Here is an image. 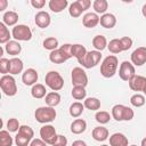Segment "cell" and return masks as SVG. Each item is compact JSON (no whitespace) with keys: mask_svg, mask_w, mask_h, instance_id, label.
Listing matches in <instances>:
<instances>
[{"mask_svg":"<svg viewBox=\"0 0 146 146\" xmlns=\"http://www.w3.org/2000/svg\"><path fill=\"white\" fill-rule=\"evenodd\" d=\"M68 5L67 0H50L48 6L52 13H62Z\"/></svg>","mask_w":146,"mask_h":146,"instance_id":"cb8c5ba5","label":"cell"},{"mask_svg":"<svg viewBox=\"0 0 146 146\" xmlns=\"http://www.w3.org/2000/svg\"><path fill=\"white\" fill-rule=\"evenodd\" d=\"M100 146H110V145H106V144H104V145H100Z\"/></svg>","mask_w":146,"mask_h":146,"instance_id":"6f0895ef","label":"cell"},{"mask_svg":"<svg viewBox=\"0 0 146 146\" xmlns=\"http://www.w3.org/2000/svg\"><path fill=\"white\" fill-rule=\"evenodd\" d=\"M83 11H84V10H83L82 7L80 6L79 1H74V2H72V3L70 5V7H68V14H70V16H72L73 18L80 17L81 14H82Z\"/></svg>","mask_w":146,"mask_h":146,"instance_id":"1f68e13d","label":"cell"},{"mask_svg":"<svg viewBox=\"0 0 146 146\" xmlns=\"http://www.w3.org/2000/svg\"><path fill=\"white\" fill-rule=\"evenodd\" d=\"M83 105L86 108H88L90 111H97L100 108V100L96 97H88L84 99Z\"/></svg>","mask_w":146,"mask_h":146,"instance_id":"f546056e","label":"cell"},{"mask_svg":"<svg viewBox=\"0 0 146 146\" xmlns=\"http://www.w3.org/2000/svg\"><path fill=\"white\" fill-rule=\"evenodd\" d=\"M40 137L41 139L48 144V145H54V143L56 141L58 135L56 132V129L54 125L51 124H44L40 128Z\"/></svg>","mask_w":146,"mask_h":146,"instance_id":"ba28073f","label":"cell"},{"mask_svg":"<svg viewBox=\"0 0 146 146\" xmlns=\"http://www.w3.org/2000/svg\"><path fill=\"white\" fill-rule=\"evenodd\" d=\"M49 60L51 62V63H54V64H63V63H65L67 59H66V57L63 55V52L59 50V48L58 49H56V50H52V51H50V54H49Z\"/></svg>","mask_w":146,"mask_h":146,"instance_id":"f1b7e54d","label":"cell"},{"mask_svg":"<svg viewBox=\"0 0 146 146\" xmlns=\"http://www.w3.org/2000/svg\"><path fill=\"white\" fill-rule=\"evenodd\" d=\"M18 22V14L13 10H8L2 16V23L7 26H16Z\"/></svg>","mask_w":146,"mask_h":146,"instance_id":"7402d4cb","label":"cell"},{"mask_svg":"<svg viewBox=\"0 0 146 146\" xmlns=\"http://www.w3.org/2000/svg\"><path fill=\"white\" fill-rule=\"evenodd\" d=\"M5 50H6V52H7L8 55H11V56L16 57L17 55L21 54V51H22V46H21V43H19L18 41H16V40H10L9 42L6 43Z\"/></svg>","mask_w":146,"mask_h":146,"instance_id":"ffe728a7","label":"cell"},{"mask_svg":"<svg viewBox=\"0 0 146 146\" xmlns=\"http://www.w3.org/2000/svg\"><path fill=\"white\" fill-rule=\"evenodd\" d=\"M108 130H107V128H105V127H96V128H94V130H92V132H91V136H92V138L95 139V140H97V141H105L107 138H108Z\"/></svg>","mask_w":146,"mask_h":146,"instance_id":"44dd1931","label":"cell"},{"mask_svg":"<svg viewBox=\"0 0 146 146\" xmlns=\"http://www.w3.org/2000/svg\"><path fill=\"white\" fill-rule=\"evenodd\" d=\"M143 92H144V95L146 96V87H145V89H144V91H143Z\"/></svg>","mask_w":146,"mask_h":146,"instance_id":"9f6ffc18","label":"cell"},{"mask_svg":"<svg viewBox=\"0 0 146 146\" xmlns=\"http://www.w3.org/2000/svg\"><path fill=\"white\" fill-rule=\"evenodd\" d=\"M72 146H87V144H86V141L78 139V140H74L72 143Z\"/></svg>","mask_w":146,"mask_h":146,"instance_id":"f907efd6","label":"cell"},{"mask_svg":"<svg viewBox=\"0 0 146 146\" xmlns=\"http://www.w3.org/2000/svg\"><path fill=\"white\" fill-rule=\"evenodd\" d=\"M24 67L23 60L18 57H13L9 59V74L10 75H16L18 73H22Z\"/></svg>","mask_w":146,"mask_h":146,"instance_id":"e0dca14e","label":"cell"},{"mask_svg":"<svg viewBox=\"0 0 146 146\" xmlns=\"http://www.w3.org/2000/svg\"><path fill=\"white\" fill-rule=\"evenodd\" d=\"M10 38H13L11 33L9 32L7 25H5L2 22L0 23V43H7L10 41Z\"/></svg>","mask_w":146,"mask_h":146,"instance_id":"d6a6232c","label":"cell"},{"mask_svg":"<svg viewBox=\"0 0 146 146\" xmlns=\"http://www.w3.org/2000/svg\"><path fill=\"white\" fill-rule=\"evenodd\" d=\"M71 132L74 135H80L86 131L87 129V122L83 119H75L71 123Z\"/></svg>","mask_w":146,"mask_h":146,"instance_id":"603a6c76","label":"cell"},{"mask_svg":"<svg viewBox=\"0 0 146 146\" xmlns=\"http://www.w3.org/2000/svg\"><path fill=\"white\" fill-rule=\"evenodd\" d=\"M95 119H96V121H97L98 123H100V124H106V123L110 122L111 115H110V113L106 112V111H98V112L95 114Z\"/></svg>","mask_w":146,"mask_h":146,"instance_id":"f35d334b","label":"cell"},{"mask_svg":"<svg viewBox=\"0 0 146 146\" xmlns=\"http://www.w3.org/2000/svg\"><path fill=\"white\" fill-rule=\"evenodd\" d=\"M14 143L13 137L9 135V131L1 130L0 131V146H11Z\"/></svg>","mask_w":146,"mask_h":146,"instance_id":"8d00e7d4","label":"cell"},{"mask_svg":"<svg viewBox=\"0 0 146 146\" xmlns=\"http://www.w3.org/2000/svg\"><path fill=\"white\" fill-rule=\"evenodd\" d=\"M71 95L74 99L76 100H82L86 98L87 96V91H86V88L84 87H73L72 88V91H71Z\"/></svg>","mask_w":146,"mask_h":146,"instance_id":"d590c367","label":"cell"},{"mask_svg":"<svg viewBox=\"0 0 146 146\" xmlns=\"http://www.w3.org/2000/svg\"><path fill=\"white\" fill-rule=\"evenodd\" d=\"M136 75V71H135V66L131 62L124 60L120 64V68H119V76L121 80L129 82V80H131L133 76Z\"/></svg>","mask_w":146,"mask_h":146,"instance_id":"9c48e42d","label":"cell"},{"mask_svg":"<svg viewBox=\"0 0 146 146\" xmlns=\"http://www.w3.org/2000/svg\"><path fill=\"white\" fill-rule=\"evenodd\" d=\"M66 145H67V138L63 135H58V137L52 146H66Z\"/></svg>","mask_w":146,"mask_h":146,"instance_id":"bcb514c9","label":"cell"},{"mask_svg":"<svg viewBox=\"0 0 146 146\" xmlns=\"http://www.w3.org/2000/svg\"><path fill=\"white\" fill-rule=\"evenodd\" d=\"M2 54H3V48L0 47V56H2Z\"/></svg>","mask_w":146,"mask_h":146,"instance_id":"11a10c76","label":"cell"},{"mask_svg":"<svg viewBox=\"0 0 146 146\" xmlns=\"http://www.w3.org/2000/svg\"><path fill=\"white\" fill-rule=\"evenodd\" d=\"M128 138L121 132H115L110 136V146H128Z\"/></svg>","mask_w":146,"mask_h":146,"instance_id":"ac0fdd59","label":"cell"},{"mask_svg":"<svg viewBox=\"0 0 146 146\" xmlns=\"http://www.w3.org/2000/svg\"><path fill=\"white\" fill-rule=\"evenodd\" d=\"M99 19H100V17L98 16V14H96V13H87L82 17V24H83L84 27L92 29V27H95V26H97L99 24Z\"/></svg>","mask_w":146,"mask_h":146,"instance_id":"9a60e30c","label":"cell"},{"mask_svg":"<svg viewBox=\"0 0 146 146\" xmlns=\"http://www.w3.org/2000/svg\"><path fill=\"white\" fill-rule=\"evenodd\" d=\"M31 6L35 9H42L43 6L46 5V1L44 0H31Z\"/></svg>","mask_w":146,"mask_h":146,"instance_id":"7dc6e473","label":"cell"},{"mask_svg":"<svg viewBox=\"0 0 146 146\" xmlns=\"http://www.w3.org/2000/svg\"><path fill=\"white\" fill-rule=\"evenodd\" d=\"M117 65H119L117 57L115 55H108L107 57L104 58V60L100 64V74L106 79L114 76L116 73Z\"/></svg>","mask_w":146,"mask_h":146,"instance_id":"6da1fadb","label":"cell"},{"mask_svg":"<svg viewBox=\"0 0 146 146\" xmlns=\"http://www.w3.org/2000/svg\"><path fill=\"white\" fill-rule=\"evenodd\" d=\"M48 144H46L41 138H33L32 141L30 143V146H47Z\"/></svg>","mask_w":146,"mask_h":146,"instance_id":"c3c4849f","label":"cell"},{"mask_svg":"<svg viewBox=\"0 0 146 146\" xmlns=\"http://www.w3.org/2000/svg\"><path fill=\"white\" fill-rule=\"evenodd\" d=\"M31 141L32 140L30 138L25 137L24 135H22L19 132H17V135L15 136V144L17 146H30V143Z\"/></svg>","mask_w":146,"mask_h":146,"instance_id":"ab89813d","label":"cell"},{"mask_svg":"<svg viewBox=\"0 0 146 146\" xmlns=\"http://www.w3.org/2000/svg\"><path fill=\"white\" fill-rule=\"evenodd\" d=\"M44 82L52 91H59L64 87V79L57 71H49L44 76Z\"/></svg>","mask_w":146,"mask_h":146,"instance_id":"277c9868","label":"cell"},{"mask_svg":"<svg viewBox=\"0 0 146 146\" xmlns=\"http://www.w3.org/2000/svg\"><path fill=\"white\" fill-rule=\"evenodd\" d=\"M60 95L57 91H50L47 94V96L44 97V102L47 104V106L50 107H55L60 103Z\"/></svg>","mask_w":146,"mask_h":146,"instance_id":"484cf974","label":"cell"},{"mask_svg":"<svg viewBox=\"0 0 146 146\" xmlns=\"http://www.w3.org/2000/svg\"><path fill=\"white\" fill-rule=\"evenodd\" d=\"M135 116V112L131 107L124 106L122 104H116L112 107V117L117 121H130Z\"/></svg>","mask_w":146,"mask_h":146,"instance_id":"3957f363","label":"cell"},{"mask_svg":"<svg viewBox=\"0 0 146 146\" xmlns=\"http://www.w3.org/2000/svg\"><path fill=\"white\" fill-rule=\"evenodd\" d=\"M141 14H143V16L146 18V3L141 7Z\"/></svg>","mask_w":146,"mask_h":146,"instance_id":"f5cc1de1","label":"cell"},{"mask_svg":"<svg viewBox=\"0 0 146 146\" xmlns=\"http://www.w3.org/2000/svg\"><path fill=\"white\" fill-rule=\"evenodd\" d=\"M92 8L95 9L96 14H106V10L108 8V2L106 0H95L92 2Z\"/></svg>","mask_w":146,"mask_h":146,"instance_id":"4dcf8cb0","label":"cell"},{"mask_svg":"<svg viewBox=\"0 0 146 146\" xmlns=\"http://www.w3.org/2000/svg\"><path fill=\"white\" fill-rule=\"evenodd\" d=\"M19 128H21V124L17 119L11 117L7 121V129L9 132H17L19 130Z\"/></svg>","mask_w":146,"mask_h":146,"instance_id":"60d3db41","label":"cell"},{"mask_svg":"<svg viewBox=\"0 0 146 146\" xmlns=\"http://www.w3.org/2000/svg\"><path fill=\"white\" fill-rule=\"evenodd\" d=\"M121 41V44H122V50L125 51V50H129L131 47H132V39L130 36H122L120 39Z\"/></svg>","mask_w":146,"mask_h":146,"instance_id":"ee69618b","label":"cell"},{"mask_svg":"<svg viewBox=\"0 0 146 146\" xmlns=\"http://www.w3.org/2000/svg\"><path fill=\"white\" fill-rule=\"evenodd\" d=\"M130 146H137V145H130Z\"/></svg>","mask_w":146,"mask_h":146,"instance_id":"680465c9","label":"cell"},{"mask_svg":"<svg viewBox=\"0 0 146 146\" xmlns=\"http://www.w3.org/2000/svg\"><path fill=\"white\" fill-rule=\"evenodd\" d=\"M130 103L132 106L135 107H141L145 105L146 103V99H145V96L141 95V94H135L130 97Z\"/></svg>","mask_w":146,"mask_h":146,"instance_id":"74e56055","label":"cell"},{"mask_svg":"<svg viewBox=\"0 0 146 146\" xmlns=\"http://www.w3.org/2000/svg\"><path fill=\"white\" fill-rule=\"evenodd\" d=\"M129 88L133 91H144L146 87V78L143 75H135L131 80H129Z\"/></svg>","mask_w":146,"mask_h":146,"instance_id":"5bb4252c","label":"cell"},{"mask_svg":"<svg viewBox=\"0 0 146 146\" xmlns=\"http://www.w3.org/2000/svg\"><path fill=\"white\" fill-rule=\"evenodd\" d=\"M18 132L22 133V135H24L25 137L30 138L31 140H32L33 137H34V131H33V129H32L31 127H29V125H25V124H24V125H21Z\"/></svg>","mask_w":146,"mask_h":146,"instance_id":"b9f144b4","label":"cell"},{"mask_svg":"<svg viewBox=\"0 0 146 146\" xmlns=\"http://www.w3.org/2000/svg\"><path fill=\"white\" fill-rule=\"evenodd\" d=\"M0 88L2 90V92L6 96L13 97L17 94V84H16V80L14 79L13 75H2L0 79Z\"/></svg>","mask_w":146,"mask_h":146,"instance_id":"5b68a950","label":"cell"},{"mask_svg":"<svg viewBox=\"0 0 146 146\" xmlns=\"http://www.w3.org/2000/svg\"><path fill=\"white\" fill-rule=\"evenodd\" d=\"M57 116L56 110L50 106H40L34 112V117L39 123L47 124L52 122Z\"/></svg>","mask_w":146,"mask_h":146,"instance_id":"7a4b0ae2","label":"cell"},{"mask_svg":"<svg viewBox=\"0 0 146 146\" xmlns=\"http://www.w3.org/2000/svg\"><path fill=\"white\" fill-rule=\"evenodd\" d=\"M99 23L104 29H113L116 25V17L111 13H106L100 16Z\"/></svg>","mask_w":146,"mask_h":146,"instance_id":"d6986e66","label":"cell"},{"mask_svg":"<svg viewBox=\"0 0 146 146\" xmlns=\"http://www.w3.org/2000/svg\"><path fill=\"white\" fill-rule=\"evenodd\" d=\"M84 111V105L80 102H74L71 104L70 108H68V112H70V115L72 117H79Z\"/></svg>","mask_w":146,"mask_h":146,"instance_id":"83f0119b","label":"cell"},{"mask_svg":"<svg viewBox=\"0 0 146 146\" xmlns=\"http://www.w3.org/2000/svg\"><path fill=\"white\" fill-rule=\"evenodd\" d=\"M59 50L63 52V55L66 57V59H70L72 56V44L71 43H64L59 47Z\"/></svg>","mask_w":146,"mask_h":146,"instance_id":"7bdbcfd3","label":"cell"},{"mask_svg":"<svg viewBox=\"0 0 146 146\" xmlns=\"http://www.w3.org/2000/svg\"><path fill=\"white\" fill-rule=\"evenodd\" d=\"M107 49L110 50V52L112 54H120L122 50V44L120 39H112L108 43H107Z\"/></svg>","mask_w":146,"mask_h":146,"instance_id":"836d02e7","label":"cell"},{"mask_svg":"<svg viewBox=\"0 0 146 146\" xmlns=\"http://www.w3.org/2000/svg\"><path fill=\"white\" fill-rule=\"evenodd\" d=\"M102 59V54L100 51H97V50H90L87 52L86 55V58L82 63V66L84 68H92L95 67L96 65H98V63L100 62Z\"/></svg>","mask_w":146,"mask_h":146,"instance_id":"30bf717a","label":"cell"},{"mask_svg":"<svg viewBox=\"0 0 146 146\" xmlns=\"http://www.w3.org/2000/svg\"><path fill=\"white\" fill-rule=\"evenodd\" d=\"M141 146H146V137L144 139H141Z\"/></svg>","mask_w":146,"mask_h":146,"instance_id":"db71d44e","label":"cell"},{"mask_svg":"<svg viewBox=\"0 0 146 146\" xmlns=\"http://www.w3.org/2000/svg\"><path fill=\"white\" fill-rule=\"evenodd\" d=\"M43 48L47 49V50H56L58 49V40L55 38V36H48L43 40Z\"/></svg>","mask_w":146,"mask_h":146,"instance_id":"e575fe53","label":"cell"},{"mask_svg":"<svg viewBox=\"0 0 146 146\" xmlns=\"http://www.w3.org/2000/svg\"><path fill=\"white\" fill-rule=\"evenodd\" d=\"M73 87H84L88 84V75L82 67H74L71 73Z\"/></svg>","mask_w":146,"mask_h":146,"instance_id":"52a82bcc","label":"cell"},{"mask_svg":"<svg viewBox=\"0 0 146 146\" xmlns=\"http://www.w3.org/2000/svg\"><path fill=\"white\" fill-rule=\"evenodd\" d=\"M11 35L16 41H30L32 39V31L25 24H18L13 27Z\"/></svg>","mask_w":146,"mask_h":146,"instance_id":"8992f818","label":"cell"},{"mask_svg":"<svg viewBox=\"0 0 146 146\" xmlns=\"http://www.w3.org/2000/svg\"><path fill=\"white\" fill-rule=\"evenodd\" d=\"M8 6V1L7 0H0V11H3Z\"/></svg>","mask_w":146,"mask_h":146,"instance_id":"816d5d0a","label":"cell"},{"mask_svg":"<svg viewBox=\"0 0 146 146\" xmlns=\"http://www.w3.org/2000/svg\"><path fill=\"white\" fill-rule=\"evenodd\" d=\"M92 46L95 48V50L97 51H103L105 48H107V40L104 35L98 34L96 36H94L92 39Z\"/></svg>","mask_w":146,"mask_h":146,"instance_id":"4316f807","label":"cell"},{"mask_svg":"<svg viewBox=\"0 0 146 146\" xmlns=\"http://www.w3.org/2000/svg\"><path fill=\"white\" fill-rule=\"evenodd\" d=\"M87 49L84 46L80 44V43H75V44H72V56L75 57L79 62V64L82 65L84 58H86V55H87Z\"/></svg>","mask_w":146,"mask_h":146,"instance_id":"2e32d148","label":"cell"},{"mask_svg":"<svg viewBox=\"0 0 146 146\" xmlns=\"http://www.w3.org/2000/svg\"><path fill=\"white\" fill-rule=\"evenodd\" d=\"M31 95H32V97L35 98V99H41V98L46 97V96H47L46 87H44L42 83H36V84L32 86Z\"/></svg>","mask_w":146,"mask_h":146,"instance_id":"d4e9b609","label":"cell"},{"mask_svg":"<svg viewBox=\"0 0 146 146\" xmlns=\"http://www.w3.org/2000/svg\"><path fill=\"white\" fill-rule=\"evenodd\" d=\"M79 1V3H80V6L82 7V9L86 11L87 9H89V7L91 6V1L90 0H78Z\"/></svg>","mask_w":146,"mask_h":146,"instance_id":"681fc988","label":"cell"},{"mask_svg":"<svg viewBox=\"0 0 146 146\" xmlns=\"http://www.w3.org/2000/svg\"><path fill=\"white\" fill-rule=\"evenodd\" d=\"M131 63L133 66H143L146 63V47H138L136 48L131 56H130Z\"/></svg>","mask_w":146,"mask_h":146,"instance_id":"8fae6325","label":"cell"},{"mask_svg":"<svg viewBox=\"0 0 146 146\" xmlns=\"http://www.w3.org/2000/svg\"><path fill=\"white\" fill-rule=\"evenodd\" d=\"M39 79L38 72L34 68H27L22 74V81L25 86H34Z\"/></svg>","mask_w":146,"mask_h":146,"instance_id":"4fadbf2b","label":"cell"},{"mask_svg":"<svg viewBox=\"0 0 146 146\" xmlns=\"http://www.w3.org/2000/svg\"><path fill=\"white\" fill-rule=\"evenodd\" d=\"M0 72L3 75H7V73H9V59L5 57L0 59Z\"/></svg>","mask_w":146,"mask_h":146,"instance_id":"f6af8a7d","label":"cell"},{"mask_svg":"<svg viewBox=\"0 0 146 146\" xmlns=\"http://www.w3.org/2000/svg\"><path fill=\"white\" fill-rule=\"evenodd\" d=\"M34 22L36 24V26H39L40 29H46L50 25L51 23V17L49 15V13L40 10L36 13L35 17H34Z\"/></svg>","mask_w":146,"mask_h":146,"instance_id":"7c38bea8","label":"cell"}]
</instances>
